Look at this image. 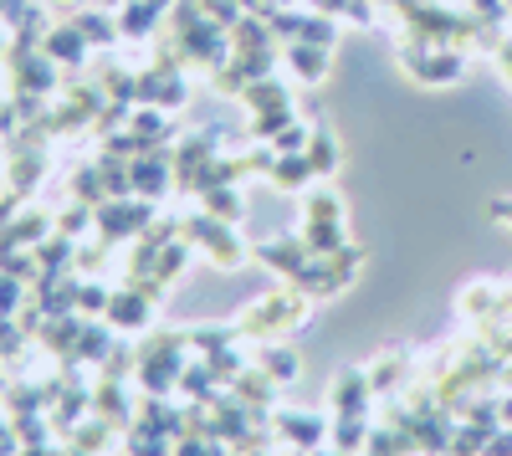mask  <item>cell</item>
I'll use <instances>...</instances> for the list:
<instances>
[{"label":"cell","mask_w":512,"mask_h":456,"mask_svg":"<svg viewBox=\"0 0 512 456\" xmlns=\"http://www.w3.org/2000/svg\"><path fill=\"white\" fill-rule=\"evenodd\" d=\"M308 308H313V298L303 293V287H272V293H262L256 303H246L241 308V318H236V334L241 339H256V344H267V339H277V334H287V328H297L308 318Z\"/></svg>","instance_id":"6da1fadb"},{"label":"cell","mask_w":512,"mask_h":456,"mask_svg":"<svg viewBox=\"0 0 512 456\" xmlns=\"http://www.w3.org/2000/svg\"><path fill=\"white\" fill-rule=\"evenodd\" d=\"M185 241L200 246L205 262L221 267V272H236V267L251 262V246L236 236V226H231V221H216V216H205L200 205H195V211H185Z\"/></svg>","instance_id":"7a4b0ae2"},{"label":"cell","mask_w":512,"mask_h":456,"mask_svg":"<svg viewBox=\"0 0 512 456\" xmlns=\"http://www.w3.org/2000/svg\"><path fill=\"white\" fill-rule=\"evenodd\" d=\"M400 72L420 88H451L466 72V52L461 47H431V41H400Z\"/></svg>","instance_id":"3957f363"},{"label":"cell","mask_w":512,"mask_h":456,"mask_svg":"<svg viewBox=\"0 0 512 456\" xmlns=\"http://www.w3.org/2000/svg\"><path fill=\"white\" fill-rule=\"evenodd\" d=\"M364 262H369V252H364V246H338V252L333 257H313L308 267H303V277H297L292 287H303V293L313 298V303H323V298H338V293H344V287L364 272Z\"/></svg>","instance_id":"277c9868"},{"label":"cell","mask_w":512,"mask_h":456,"mask_svg":"<svg viewBox=\"0 0 512 456\" xmlns=\"http://www.w3.org/2000/svg\"><path fill=\"white\" fill-rule=\"evenodd\" d=\"M175 47H180V62H185V67H205V72H216V67L231 57V31H226L221 21L200 16L195 26L175 31Z\"/></svg>","instance_id":"5b68a950"},{"label":"cell","mask_w":512,"mask_h":456,"mask_svg":"<svg viewBox=\"0 0 512 456\" xmlns=\"http://www.w3.org/2000/svg\"><path fill=\"white\" fill-rule=\"evenodd\" d=\"M154 200L134 195V200H103L98 205V236L108 246H123V241H139L149 226H154Z\"/></svg>","instance_id":"8992f818"},{"label":"cell","mask_w":512,"mask_h":456,"mask_svg":"<svg viewBox=\"0 0 512 456\" xmlns=\"http://www.w3.org/2000/svg\"><path fill=\"white\" fill-rule=\"evenodd\" d=\"M11 62V93H36V98H52L62 88V62H52L47 52H6Z\"/></svg>","instance_id":"52a82bcc"},{"label":"cell","mask_w":512,"mask_h":456,"mask_svg":"<svg viewBox=\"0 0 512 456\" xmlns=\"http://www.w3.org/2000/svg\"><path fill=\"white\" fill-rule=\"evenodd\" d=\"M190 98V88H185V67H164V62H154V67H144L139 77H134V103H154V108H180Z\"/></svg>","instance_id":"ba28073f"},{"label":"cell","mask_w":512,"mask_h":456,"mask_svg":"<svg viewBox=\"0 0 512 456\" xmlns=\"http://www.w3.org/2000/svg\"><path fill=\"white\" fill-rule=\"evenodd\" d=\"M374 385H369V364L364 369H338L333 385H328V410L333 416H369L374 405Z\"/></svg>","instance_id":"9c48e42d"},{"label":"cell","mask_w":512,"mask_h":456,"mask_svg":"<svg viewBox=\"0 0 512 456\" xmlns=\"http://www.w3.org/2000/svg\"><path fill=\"white\" fill-rule=\"evenodd\" d=\"M328 431H333V421H323V416H297V410H277L272 416V436L277 441H287V451H318L323 441H328Z\"/></svg>","instance_id":"30bf717a"},{"label":"cell","mask_w":512,"mask_h":456,"mask_svg":"<svg viewBox=\"0 0 512 456\" xmlns=\"http://www.w3.org/2000/svg\"><path fill=\"white\" fill-rule=\"evenodd\" d=\"M103 323H108V328H128V334H144V328H154V303L139 293L134 282H123V287H113Z\"/></svg>","instance_id":"8fae6325"},{"label":"cell","mask_w":512,"mask_h":456,"mask_svg":"<svg viewBox=\"0 0 512 456\" xmlns=\"http://www.w3.org/2000/svg\"><path fill=\"white\" fill-rule=\"evenodd\" d=\"M251 257L262 262V267H272L277 277H287V282H297V277H303V267L313 262V252L303 246V236H272V241H262V246H251Z\"/></svg>","instance_id":"7c38bea8"},{"label":"cell","mask_w":512,"mask_h":456,"mask_svg":"<svg viewBox=\"0 0 512 456\" xmlns=\"http://www.w3.org/2000/svg\"><path fill=\"white\" fill-rule=\"evenodd\" d=\"M134 190L144 195V200H164L169 190H175V154H164V149H144L139 159H134Z\"/></svg>","instance_id":"4fadbf2b"},{"label":"cell","mask_w":512,"mask_h":456,"mask_svg":"<svg viewBox=\"0 0 512 456\" xmlns=\"http://www.w3.org/2000/svg\"><path fill=\"white\" fill-rule=\"evenodd\" d=\"M41 52H47L52 62H62L67 72H82V67H88V36H82L72 21H52L47 26V36H41Z\"/></svg>","instance_id":"5bb4252c"},{"label":"cell","mask_w":512,"mask_h":456,"mask_svg":"<svg viewBox=\"0 0 512 456\" xmlns=\"http://www.w3.org/2000/svg\"><path fill=\"white\" fill-rule=\"evenodd\" d=\"M216 154H221V139H216V134H190V139L175 149V190H190V195H195L200 170H205Z\"/></svg>","instance_id":"9a60e30c"},{"label":"cell","mask_w":512,"mask_h":456,"mask_svg":"<svg viewBox=\"0 0 512 456\" xmlns=\"http://www.w3.org/2000/svg\"><path fill=\"white\" fill-rule=\"evenodd\" d=\"M282 62L297 82H308V88H318V82L328 77L333 67V47H313V41H282Z\"/></svg>","instance_id":"2e32d148"},{"label":"cell","mask_w":512,"mask_h":456,"mask_svg":"<svg viewBox=\"0 0 512 456\" xmlns=\"http://www.w3.org/2000/svg\"><path fill=\"white\" fill-rule=\"evenodd\" d=\"M93 416L108 421L113 431H128V426L139 421V405L128 400L123 380H98V385H93Z\"/></svg>","instance_id":"e0dca14e"},{"label":"cell","mask_w":512,"mask_h":456,"mask_svg":"<svg viewBox=\"0 0 512 456\" xmlns=\"http://www.w3.org/2000/svg\"><path fill=\"white\" fill-rule=\"evenodd\" d=\"M277 380L267 375V369L262 364H251V369H241V375H236V385H231V395L241 400V405H251L256 410V416H262V421H272L267 416V410H272V400H277Z\"/></svg>","instance_id":"ac0fdd59"},{"label":"cell","mask_w":512,"mask_h":456,"mask_svg":"<svg viewBox=\"0 0 512 456\" xmlns=\"http://www.w3.org/2000/svg\"><path fill=\"white\" fill-rule=\"evenodd\" d=\"M82 313H47V323H41V334H36V344L47 349V354H57V359H67L72 349H77V339H82Z\"/></svg>","instance_id":"d6986e66"},{"label":"cell","mask_w":512,"mask_h":456,"mask_svg":"<svg viewBox=\"0 0 512 456\" xmlns=\"http://www.w3.org/2000/svg\"><path fill=\"white\" fill-rule=\"evenodd\" d=\"M123 129L134 134L144 149H164V139H169V113L154 108V103H134V113H128Z\"/></svg>","instance_id":"ffe728a7"},{"label":"cell","mask_w":512,"mask_h":456,"mask_svg":"<svg viewBox=\"0 0 512 456\" xmlns=\"http://www.w3.org/2000/svg\"><path fill=\"white\" fill-rule=\"evenodd\" d=\"M405 380H410V354H405V349H384V354L369 364L374 395H395V390H405Z\"/></svg>","instance_id":"44dd1931"},{"label":"cell","mask_w":512,"mask_h":456,"mask_svg":"<svg viewBox=\"0 0 512 456\" xmlns=\"http://www.w3.org/2000/svg\"><path fill=\"white\" fill-rule=\"evenodd\" d=\"M108 349H113L108 323H103V318H88V323H82V339H77V349H72L62 364H67V369H77V364H103V359H108Z\"/></svg>","instance_id":"7402d4cb"},{"label":"cell","mask_w":512,"mask_h":456,"mask_svg":"<svg viewBox=\"0 0 512 456\" xmlns=\"http://www.w3.org/2000/svg\"><path fill=\"white\" fill-rule=\"evenodd\" d=\"M277 190H287V195H297V190H308L318 175H313V159H308V149H297V154H277V164H272V175H267Z\"/></svg>","instance_id":"603a6c76"},{"label":"cell","mask_w":512,"mask_h":456,"mask_svg":"<svg viewBox=\"0 0 512 456\" xmlns=\"http://www.w3.org/2000/svg\"><path fill=\"white\" fill-rule=\"evenodd\" d=\"M41 129H47L52 139H72V134H82V129H93V113L82 108V103H72V98H62V103H52V108H47Z\"/></svg>","instance_id":"cb8c5ba5"},{"label":"cell","mask_w":512,"mask_h":456,"mask_svg":"<svg viewBox=\"0 0 512 456\" xmlns=\"http://www.w3.org/2000/svg\"><path fill=\"white\" fill-rule=\"evenodd\" d=\"M98 170H103V195L108 200H134V159H118V154H98Z\"/></svg>","instance_id":"d4e9b609"},{"label":"cell","mask_w":512,"mask_h":456,"mask_svg":"<svg viewBox=\"0 0 512 456\" xmlns=\"http://www.w3.org/2000/svg\"><path fill=\"white\" fill-rule=\"evenodd\" d=\"M256 364H262L277 385H292L297 375H303V359H297V349H287V344H277V339H267L262 349H256Z\"/></svg>","instance_id":"484cf974"},{"label":"cell","mask_w":512,"mask_h":456,"mask_svg":"<svg viewBox=\"0 0 512 456\" xmlns=\"http://www.w3.org/2000/svg\"><path fill=\"white\" fill-rule=\"evenodd\" d=\"M364 456H420V446H415V436H410L405 426L384 421V426H374V431H369Z\"/></svg>","instance_id":"4316f807"},{"label":"cell","mask_w":512,"mask_h":456,"mask_svg":"<svg viewBox=\"0 0 512 456\" xmlns=\"http://www.w3.org/2000/svg\"><path fill=\"white\" fill-rule=\"evenodd\" d=\"M303 246L313 257H333L338 246H349V231H344V221H303Z\"/></svg>","instance_id":"83f0119b"},{"label":"cell","mask_w":512,"mask_h":456,"mask_svg":"<svg viewBox=\"0 0 512 456\" xmlns=\"http://www.w3.org/2000/svg\"><path fill=\"white\" fill-rule=\"evenodd\" d=\"M241 103H246L251 113H267V108H292V88H287V82H277V77H256V82H246Z\"/></svg>","instance_id":"f1b7e54d"},{"label":"cell","mask_w":512,"mask_h":456,"mask_svg":"<svg viewBox=\"0 0 512 456\" xmlns=\"http://www.w3.org/2000/svg\"><path fill=\"white\" fill-rule=\"evenodd\" d=\"M308 159H313V175L318 180H333L338 175V164H344V149H338V139H333V129H313V139H308Z\"/></svg>","instance_id":"f546056e"},{"label":"cell","mask_w":512,"mask_h":456,"mask_svg":"<svg viewBox=\"0 0 512 456\" xmlns=\"http://www.w3.org/2000/svg\"><path fill=\"white\" fill-rule=\"evenodd\" d=\"M461 313L472 318V323L497 318V313H502V287H497V282H472V287L461 293Z\"/></svg>","instance_id":"4dcf8cb0"},{"label":"cell","mask_w":512,"mask_h":456,"mask_svg":"<svg viewBox=\"0 0 512 456\" xmlns=\"http://www.w3.org/2000/svg\"><path fill=\"white\" fill-rule=\"evenodd\" d=\"M72 26L82 31V36H88V47H118V41H123V26L113 21V16H103V11H77L72 16Z\"/></svg>","instance_id":"1f68e13d"},{"label":"cell","mask_w":512,"mask_h":456,"mask_svg":"<svg viewBox=\"0 0 512 456\" xmlns=\"http://www.w3.org/2000/svg\"><path fill=\"white\" fill-rule=\"evenodd\" d=\"M369 416H333V431H328V441H333V451H349V456H359L364 446H369Z\"/></svg>","instance_id":"d6a6232c"},{"label":"cell","mask_w":512,"mask_h":456,"mask_svg":"<svg viewBox=\"0 0 512 456\" xmlns=\"http://www.w3.org/2000/svg\"><path fill=\"white\" fill-rule=\"evenodd\" d=\"M200 211L236 226V221L246 216V200H241V190H236V185H216V190H205V195H200Z\"/></svg>","instance_id":"836d02e7"},{"label":"cell","mask_w":512,"mask_h":456,"mask_svg":"<svg viewBox=\"0 0 512 456\" xmlns=\"http://www.w3.org/2000/svg\"><path fill=\"white\" fill-rule=\"evenodd\" d=\"M118 26H123V41H144V36H154L159 11L149 6V0H123V16H118Z\"/></svg>","instance_id":"e575fe53"},{"label":"cell","mask_w":512,"mask_h":456,"mask_svg":"<svg viewBox=\"0 0 512 456\" xmlns=\"http://www.w3.org/2000/svg\"><path fill=\"white\" fill-rule=\"evenodd\" d=\"M180 395H185L190 405H210V400H216V375L205 369V359L180 369Z\"/></svg>","instance_id":"d590c367"},{"label":"cell","mask_w":512,"mask_h":456,"mask_svg":"<svg viewBox=\"0 0 512 456\" xmlns=\"http://www.w3.org/2000/svg\"><path fill=\"white\" fill-rule=\"evenodd\" d=\"M190 252H195V246H190L185 236H175V241H169L164 252H159V262H154V272H149V277L169 287V282H175V277H180V272L190 267Z\"/></svg>","instance_id":"8d00e7d4"},{"label":"cell","mask_w":512,"mask_h":456,"mask_svg":"<svg viewBox=\"0 0 512 456\" xmlns=\"http://www.w3.org/2000/svg\"><path fill=\"white\" fill-rule=\"evenodd\" d=\"M236 323L231 328H221V323H205V328H195L190 334V354H200V359H210V354H221V349H236Z\"/></svg>","instance_id":"74e56055"},{"label":"cell","mask_w":512,"mask_h":456,"mask_svg":"<svg viewBox=\"0 0 512 456\" xmlns=\"http://www.w3.org/2000/svg\"><path fill=\"white\" fill-rule=\"evenodd\" d=\"M128 456H175V436H159V431H149V426H128Z\"/></svg>","instance_id":"f35d334b"},{"label":"cell","mask_w":512,"mask_h":456,"mask_svg":"<svg viewBox=\"0 0 512 456\" xmlns=\"http://www.w3.org/2000/svg\"><path fill=\"white\" fill-rule=\"evenodd\" d=\"M134 77H139V72H128V67L108 62V67H103L93 82L103 88V98H108V103H134Z\"/></svg>","instance_id":"ab89813d"},{"label":"cell","mask_w":512,"mask_h":456,"mask_svg":"<svg viewBox=\"0 0 512 456\" xmlns=\"http://www.w3.org/2000/svg\"><path fill=\"white\" fill-rule=\"evenodd\" d=\"M72 200H82V205H103V200H108V195H103L98 159H88V164H77V170H72Z\"/></svg>","instance_id":"60d3db41"},{"label":"cell","mask_w":512,"mask_h":456,"mask_svg":"<svg viewBox=\"0 0 512 456\" xmlns=\"http://www.w3.org/2000/svg\"><path fill=\"white\" fill-rule=\"evenodd\" d=\"M303 221H344V200H338L328 185L308 190V200H303Z\"/></svg>","instance_id":"b9f144b4"},{"label":"cell","mask_w":512,"mask_h":456,"mask_svg":"<svg viewBox=\"0 0 512 456\" xmlns=\"http://www.w3.org/2000/svg\"><path fill=\"white\" fill-rule=\"evenodd\" d=\"M108 257H113V252H108V241H103V236L77 241V262H72V272H77V277H98V272L108 267Z\"/></svg>","instance_id":"7bdbcfd3"},{"label":"cell","mask_w":512,"mask_h":456,"mask_svg":"<svg viewBox=\"0 0 512 456\" xmlns=\"http://www.w3.org/2000/svg\"><path fill=\"white\" fill-rule=\"evenodd\" d=\"M108 441H113V426H108V421H98V416H88V421H82V426L72 431V446H77L82 456H98Z\"/></svg>","instance_id":"ee69618b"},{"label":"cell","mask_w":512,"mask_h":456,"mask_svg":"<svg viewBox=\"0 0 512 456\" xmlns=\"http://www.w3.org/2000/svg\"><path fill=\"white\" fill-rule=\"evenodd\" d=\"M292 118H297L292 108H267V113H251V129H246V134H251V139H262V144H272V139L287 129Z\"/></svg>","instance_id":"f6af8a7d"},{"label":"cell","mask_w":512,"mask_h":456,"mask_svg":"<svg viewBox=\"0 0 512 456\" xmlns=\"http://www.w3.org/2000/svg\"><path fill=\"white\" fill-rule=\"evenodd\" d=\"M297 41H313V47H333V41H338V16L308 6V21H303V36H297Z\"/></svg>","instance_id":"bcb514c9"},{"label":"cell","mask_w":512,"mask_h":456,"mask_svg":"<svg viewBox=\"0 0 512 456\" xmlns=\"http://www.w3.org/2000/svg\"><path fill=\"white\" fill-rule=\"evenodd\" d=\"M98 369H103V380H128V375H139V349L113 344V349H108V359H103Z\"/></svg>","instance_id":"7dc6e473"},{"label":"cell","mask_w":512,"mask_h":456,"mask_svg":"<svg viewBox=\"0 0 512 456\" xmlns=\"http://www.w3.org/2000/svg\"><path fill=\"white\" fill-rule=\"evenodd\" d=\"M108 298H113V293H108V287H103L98 277H82V293H77V313H82V318H103V313H108Z\"/></svg>","instance_id":"c3c4849f"},{"label":"cell","mask_w":512,"mask_h":456,"mask_svg":"<svg viewBox=\"0 0 512 456\" xmlns=\"http://www.w3.org/2000/svg\"><path fill=\"white\" fill-rule=\"evenodd\" d=\"M267 21H272L277 41H297V36H303V21H308V6H277Z\"/></svg>","instance_id":"681fc988"},{"label":"cell","mask_w":512,"mask_h":456,"mask_svg":"<svg viewBox=\"0 0 512 456\" xmlns=\"http://www.w3.org/2000/svg\"><path fill=\"white\" fill-rule=\"evenodd\" d=\"M26 293H31V287H26L21 277H11L6 267H0V313L16 318V313H21V303H26Z\"/></svg>","instance_id":"f907efd6"},{"label":"cell","mask_w":512,"mask_h":456,"mask_svg":"<svg viewBox=\"0 0 512 456\" xmlns=\"http://www.w3.org/2000/svg\"><path fill=\"white\" fill-rule=\"evenodd\" d=\"M205 369L216 375V385H226V390H231V385H236V375H241L246 364L236 359V349H221V354H210V359H205Z\"/></svg>","instance_id":"816d5d0a"},{"label":"cell","mask_w":512,"mask_h":456,"mask_svg":"<svg viewBox=\"0 0 512 456\" xmlns=\"http://www.w3.org/2000/svg\"><path fill=\"white\" fill-rule=\"evenodd\" d=\"M267 431H272V426H256V431H246L241 441H231V451H226V456H272Z\"/></svg>","instance_id":"f5cc1de1"},{"label":"cell","mask_w":512,"mask_h":456,"mask_svg":"<svg viewBox=\"0 0 512 456\" xmlns=\"http://www.w3.org/2000/svg\"><path fill=\"white\" fill-rule=\"evenodd\" d=\"M205 16H210V21H221V26L231 31L246 11H241V0H205Z\"/></svg>","instance_id":"db71d44e"},{"label":"cell","mask_w":512,"mask_h":456,"mask_svg":"<svg viewBox=\"0 0 512 456\" xmlns=\"http://www.w3.org/2000/svg\"><path fill=\"white\" fill-rule=\"evenodd\" d=\"M472 16L487 21V26H502L512 11H507V0H472Z\"/></svg>","instance_id":"11a10c76"},{"label":"cell","mask_w":512,"mask_h":456,"mask_svg":"<svg viewBox=\"0 0 512 456\" xmlns=\"http://www.w3.org/2000/svg\"><path fill=\"white\" fill-rule=\"evenodd\" d=\"M482 456H512V426H497L492 436H487V451Z\"/></svg>","instance_id":"9f6ffc18"},{"label":"cell","mask_w":512,"mask_h":456,"mask_svg":"<svg viewBox=\"0 0 512 456\" xmlns=\"http://www.w3.org/2000/svg\"><path fill=\"white\" fill-rule=\"evenodd\" d=\"M487 211H492V221H502V226H512V195H497V200L487 205Z\"/></svg>","instance_id":"6f0895ef"},{"label":"cell","mask_w":512,"mask_h":456,"mask_svg":"<svg viewBox=\"0 0 512 456\" xmlns=\"http://www.w3.org/2000/svg\"><path fill=\"white\" fill-rule=\"evenodd\" d=\"M497 67L507 72V82H512V36H502L497 41Z\"/></svg>","instance_id":"680465c9"},{"label":"cell","mask_w":512,"mask_h":456,"mask_svg":"<svg viewBox=\"0 0 512 456\" xmlns=\"http://www.w3.org/2000/svg\"><path fill=\"white\" fill-rule=\"evenodd\" d=\"M497 410H502V426H512V395H502V400H497Z\"/></svg>","instance_id":"91938a15"},{"label":"cell","mask_w":512,"mask_h":456,"mask_svg":"<svg viewBox=\"0 0 512 456\" xmlns=\"http://www.w3.org/2000/svg\"><path fill=\"white\" fill-rule=\"evenodd\" d=\"M149 6H154L159 16H169V6H175V0H149Z\"/></svg>","instance_id":"94428289"},{"label":"cell","mask_w":512,"mask_h":456,"mask_svg":"<svg viewBox=\"0 0 512 456\" xmlns=\"http://www.w3.org/2000/svg\"><path fill=\"white\" fill-rule=\"evenodd\" d=\"M6 52H11V36H6V31H0V62H6Z\"/></svg>","instance_id":"6125c7cd"},{"label":"cell","mask_w":512,"mask_h":456,"mask_svg":"<svg viewBox=\"0 0 512 456\" xmlns=\"http://www.w3.org/2000/svg\"><path fill=\"white\" fill-rule=\"evenodd\" d=\"M374 6H390V11H395V6H400V0H374Z\"/></svg>","instance_id":"be15d7a7"},{"label":"cell","mask_w":512,"mask_h":456,"mask_svg":"<svg viewBox=\"0 0 512 456\" xmlns=\"http://www.w3.org/2000/svg\"><path fill=\"white\" fill-rule=\"evenodd\" d=\"M318 456H349V451H318Z\"/></svg>","instance_id":"e7e4bbea"},{"label":"cell","mask_w":512,"mask_h":456,"mask_svg":"<svg viewBox=\"0 0 512 456\" xmlns=\"http://www.w3.org/2000/svg\"><path fill=\"white\" fill-rule=\"evenodd\" d=\"M507 11H512V0H507Z\"/></svg>","instance_id":"03108f58"},{"label":"cell","mask_w":512,"mask_h":456,"mask_svg":"<svg viewBox=\"0 0 512 456\" xmlns=\"http://www.w3.org/2000/svg\"><path fill=\"white\" fill-rule=\"evenodd\" d=\"M277 6H282V0H277Z\"/></svg>","instance_id":"003e7915"}]
</instances>
